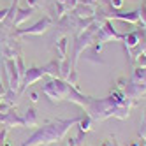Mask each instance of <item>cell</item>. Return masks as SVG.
I'll return each mask as SVG.
<instances>
[{
    "label": "cell",
    "instance_id": "obj_7",
    "mask_svg": "<svg viewBox=\"0 0 146 146\" xmlns=\"http://www.w3.org/2000/svg\"><path fill=\"white\" fill-rule=\"evenodd\" d=\"M30 99H32V102H37L39 99H37V93H32V95H30Z\"/></svg>",
    "mask_w": 146,
    "mask_h": 146
},
{
    "label": "cell",
    "instance_id": "obj_4",
    "mask_svg": "<svg viewBox=\"0 0 146 146\" xmlns=\"http://www.w3.org/2000/svg\"><path fill=\"white\" fill-rule=\"evenodd\" d=\"M23 125H27V127H35L37 125V118H35V111L34 109H28L25 113L23 116Z\"/></svg>",
    "mask_w": 146,
    "mask_h": 146
},
{
    "label": "cell",
    "instance_id": "obj_3",
    "mask_svg": "<svg viewBox=\"0 0 146 146\" xmlns=\"http://www.w3.org/2000/svg\"><path fill=\"white\" fill-rule=\"evenodd\" d=\"M0 123H4L5 127H23V118L18 116L14 111H9L0 116Z\"/></svg>",
    "mask_w": 146,
    "mask_h": 146
},
{
    "label": "cell",
    "instance_id": "obj_6",
    "mask_svg": "<svg viewBox=\"0 0 146 146\" xmlns=\"http://www.w3.org/2000/svg\"><path fill=\"white\" fill-rule=\"evenodd\" d=\"M18 14H19V16H16V18H14V21H13V27H18V25H21V21H25L27 18H30V9H28V11H19Z\"/></svg>",
    "mask_w": 146,
    "mask_h": 146
},
{
    "label": "cell",
    "instance_id": "obj_1",
    "mask_svg": "<svg viewBox=\"0 0 146 146\" xmlns=\"http://www.w3.org/2000/svg\"><path fill=\"white\" fill-rule=\"evenodd\" d=\"M4 65H5L7 76H9V90H11V92H16L19 81H21V76H19V72H18V67H16V64H14V60H9V58L4 62Z\"/></svg>",
    "mask_w": 146,
    "mask_h": 146
},
{
    "label": "cell",
    "instance_id": "obj_2",
    "mask_svg": "<svg viewBox=\"0 0 146 146\" xmlns=\"http://www.w3.org/2000/svg\"><path fill=\"white\" fill-rule=\"evenodd\" d=\"M46 72H48L46 69H28V70L25 72V76H23V83H21V85H23V86H21V93H23V92H25V90H27L30 85H32L34 81H37V79H39L40 76H42V74H46Z\"/></svg>",
    "mask_w": 146,
    "mask_h": 146
},
{
    "label": "cell",
    "instance_id": "obj_5",
    "mask_svg": "<svg viewBox=\"0 0 146 146\" xmlns=\"http://www.w3.org/2000/svg\"><path fill=\"white\" fill-rule=\"evenodd\" d=\"M48 27V21H40L37 25H34L32 28H28V30H23V32H19V34H42L44 30Z\"/></svg>",
    "mask_w": 146,
    "mask_h": 146
}]
</instances>
